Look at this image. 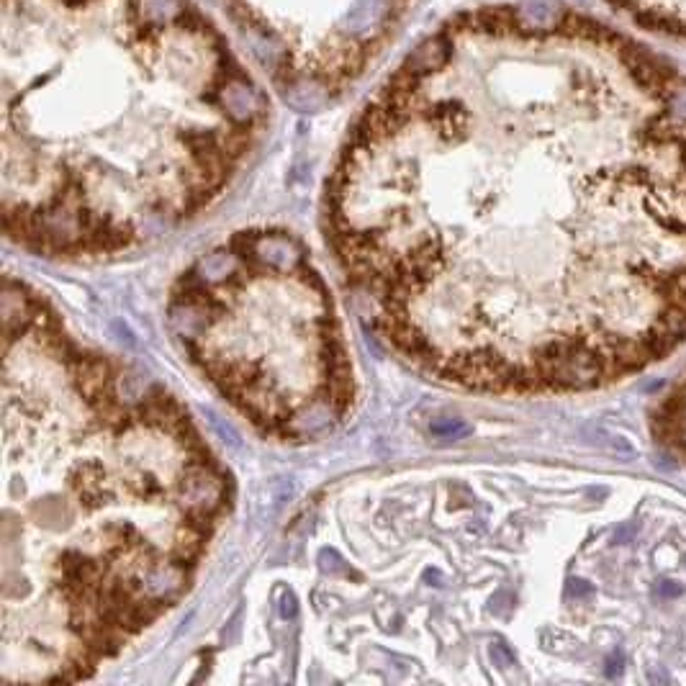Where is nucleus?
Returning <instances> with one entry per match:
<instances>
[{
    "instance_id": "f257e3e1",
    "label": "nucleus",
    "mask_w": 686,
    "mask_h": 686,
    "mask_svg": "<svg viewBox=\"0 0 686 686\" xmlns=\"http://www.w3.org/2000/svg\"><path fill=\"white\" fill-rule=\"evenodd\" d=\"M247 57L293 106L348 90L396 45L414 0H211Z\"/></svg>"
},
{
    "instance_id": "f03ea898",
    "label": "nucleus",
    "mask_w": 686,
    "mask_h": 686,
    "mask_svg": "<svg viewBox=\"0 0 686 686\" xmlns=\"http://www.w3.org/2000/svg\"><path fill=\"white\" fill-rule=\"evenodd\" d=\"M669 111L671 116H676L679 121H686V86L684 88H676L669 96Z\"/></svg>"
},
{
    "instance_id": "7ed1b4c3",
    "label": "nucleus",
    "mask_w": 686,
    "mask_h": 686,
    "mask_svg": "<svg viewBox=\"0 0 686 686\" xmlns=\"http://www.w3.org/2000/svg\"><path fill=\"white\" fill-rule=\"evenodd\" d=\"M435 432H438V435H442V438H463V435H468V432H470V429H468V427H466V424H460V422H453V424H450V422H445V424H438V427H435Z\"/></svg>"
},
{
    "instance_id": "20e7f679",
    "label": "nucleus",
    "mask_w": 686,
    "mask_h": 686,
    "mask_svg": "<svg viewBox=\"0 0 686 686\" xmlns=\"http://www.w3.org/2000/svg\"><path fill=\"white\" fill-rule=\"evenodd\" d=\"M569 594L570 597H589V594H591V586L586 584V581L573 579V581H569Z\"/></svg>"
},
{
    "instance_id": "39448f33",
    "label": "nucleus",
    "mask_w": 686,
    "mask_h": 686,
    "mask_svg": "<svg viewBox=\"0 0 686 686\" xmlns=\"http://www.w3.org/2000/svg\"><path fill=\"white\" fill-rule=\"evenodd\" d=\"M658 594H661V597H679V594H681V586L673 584V581H661Z\"/></svg>"
},
{
    "instance_id": "423d86ee",
    "label": "nucleus",
    "mask_w": 686,
    "mask_h": 686,
    "mask_svg": "<svg viewBox=\"0 0 686 686\" xmlns=\"http://www.w3.org/2000/svg\"><path fill=\"white\" fill-rule=\"evenodd\" d=\"M620 671H622V656H620V653H614V656L607 661V676H612L614 679Z\"/></svg>"
},
{
    "instance_id": "0eeeda50",
    "label": "nucleus",
    "mask_w": 686,
    "mask_h": 686,
    "mask_svg": "<svg viewBox=\"0 0 686 686\" xmlns=\"http://www.w3.org/2000/svg\"><path fill=\"white\" fill-rule=\"evenodd\" d=\"M681 445H684V448H686V429H684V432H681Z\"/></svg>"
}]
</instances>
